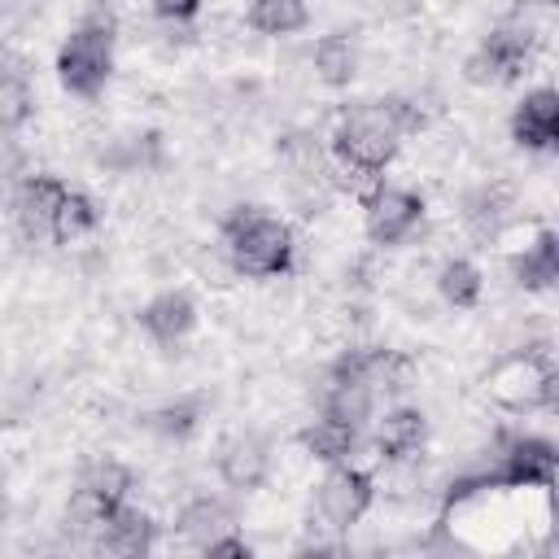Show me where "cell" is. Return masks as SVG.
Returning a JSON list of instances; mask_svg holds the SVG:
<instances>
[{
  "instance_id": "cell-1",
  "label": "cell",
  "mask_w": 559,
  "mask_h": 559,
  "mask_svg": "<svg viewBox=\"0 0 559 559\" xmlns=\"http://www.w3.org/2000/svg\"><path fill=\"white\" fill-rule=\"evenodd\" d=\"M424 109L411 96H367L341 109L332 127V157L341 170L358 175L362 183L384 179V170L397 162L402 144L424 131Z\"/></svg>"
},
{
  "instance_id": "cell-2",
  "label": "cell",
  "mask_w": 559,
  "mask_h": 559,
  "mask_svg": "<svg viewBox=\"0 0 559 559\" xmlns=\"http://www.w3.org/2000/svg\"><path fill=\"white\" fill-rule=\"evenodd\" d=\"M218 236H223L227 266L240 280H284L297 266V236H293V227L280 214L262 210V205H236L218 223Z\"/></svg>"
},
{
  "instance_id": "cell-3",
  "label": "cell",
  "mask_w": 559,
  "mask_h": 559,
  "mask_svg": "<svg viewBox=\"0 0 559 559\" xmlns=\"http://www.w3.org/2000/svg\"><path fill=\"white\" fill-rule=\"evenodd\" d=\"M559 450L542 432H502L493 445V463L480 472H467L450 485L445 507L480 493V489H550L555 485Z\"/></svg>"
},
{
  "instance_id": "cell-4",
  "label": "cell",
  "mask_w": 559,
  "mask_h": 559,
  "mask_svg": "<svg viewBox=\"0 0 559 559\" xmlns=\"http://www.w3.org/2000/svg\"><path fill=\"white\" fill-rule=\"evenodd\" d=\"M485 397L498 411L511 415H537L559 406V367L546 341H528L511 354H502L485 376H480Z\"/></svg>"
},
{
  "instance_id": "cell-5",
  "label": "cell",
  "mask_w": 559,
  "mask_h": 559,
  "mask_svg": "<svg viewBox=\"0 0 559 559\" xmlns=\"http://www.w3.org/2000/svg\"><path fill=\"white\" fill-rule=\"evenodd\" d=\"M118 57V26L109 13H87L70 26V35L57 48V83L74 100H96L114 79Z\"/></svg>"
},
{
  "instance_id": "cell-6",
  "label": "cell",
  "mask_w": 559,
  "mask_h": 559,
  "mask_svg": "<svg viewBox=\"0 0 559 559\" xmlns=\"http://www.w3.org/2000/svg\"><path fill=\"white\" fill-rule=\"evenodd\" d=\"M537 61V35L528 26L502 22L489 35H480V44L472 48V57L463 61V79L476 87H507L520 83Z\"/></svg>"
},
{
  "instance_id": "cell-7",
  "label": "cell",
  "mask_w": 559,
  "mask_h": 559,
  "mask_svg": "<svg viewBox=\"0 0 559 559\" xmlns=\"http://www.w3.org/2000/svg\"><path fill=\"white\" fill-rule=\"evenodd\" d=\"M358 201H362V231L380 249L406 245L424 227V218H428V201L415 188H402V183L376 179Z\"/></svg>"
},
{
  "instance_id": "cell-8",
  "label": "cell",
  "mask_w": 559,
  "mask_h": 559,
  "mask_svg": "<svg viewBox=\"0 0 559 559\" xmlns=\"http://www.w3.org/2000/svg\"><path fill=\"white\" fill-rule=\"evenodd\" d=\"M376 502V476L367 467L349 463H332L323 472V480L314 485V511L332 533H349L354 524H362V515Z\"/></svg>"
},
{
  "instance_id": "cell-9",
  "label": "cell",
  "mask_w": 559,
  "mask_h": 559,
  "mask_svg": "<svg viewBox=\"0 0 559 559\" xmlns=\"http://www.w3.org/2000/svg\"><path fill=\"white\" fill-rule=\"evenodd\" d=\"M214 472L231 493H258L266 489L271 472H275V445L266 432H231L218 454H214Z\"/></svg>"
},
{
  "instance_id": "cell-10",
  "label": "cell",
  "mask_w": 559,
  "mask_h": 559,
  "mask_svg": "<svg viewBox=\"0 0 559 559\" xmlns=\"http://www.w3.org/2000/svg\"><path fill=\"white\" fill-rule=\"evenodd\" d=\"M197 297L188 288H162L153 293L140 310H135V328L162 349V354H175L192 332H197Z\"/></svg>"
},
{
  "instance_id": "cell-11",
  "label": "cell",
  "mask_w": 559,
  "mask_h": 559,
  "mask_svg": "<svg viewBox=\"0 0 559 559\" xmlns=\"http://www.w3.org/2000/svg\"><path fill=\"white\" fill-rule=\"evenodd\" d=\"M70 192V183L52 170H26L13 183V223L22 240H48L52 236V214L61 205V197Z\"/></svg>"
},
{
  "instance_id": "cell-12",
  "label": "cell",
  "mask_w": 559,
  "mask_h": 559,
  "mask_svg": "<svg viewBox=\"0 0 559 559\" xmlns=\"http://www.w3.org/2000/svg\"><path fill=\"white\" fill-rule=\"evenodd\" d=\"M507 131H511V144L524 153H555L559 148V92L550 83L528 87L515 100Z\"/></svg>"
},
{
  "instance_id": "cell-13",
  "label": "cell",
  "mask_w": 559,
  "mask_h": 559,
  "mask_svg": "<svg viewBox=\"0 0 559 559\" xmlns=\"http://www.w3.org/2000/svg\"><path fill=\"white\" fill-rule=\"evenodd\" d=\"M428 445V415L419 406H389L371 419V450L380 463H411Z\"/></svg>"
},
{
  "instance_id": "cell-14",
  "label": "cell",
  "mask_w": 559,
  "mask_h": 559,
  "mask_svg": "<svg viewBox=\"0 0 559 559\" xmlns=\"http://www.w3.org/2000/svg\"><path fill=\"white\" fill-rule=\"evenodd\" d=\"M515 214V192L507 183H476L463 197V227L476 245H493Z\"/></svg>"
},
{
  "instance_id": "cell-15",
  "label": "cell",
  "mask_w": 559,
  "mask_h": 559,
  "mask_svg": "<svg viewBox=\"0 0 559 559\" xmlns=\"http://www.w3.org/2000/svg\"><path fill=\"white\" fill-rule=\"evenodd\" d=\"M511 284L524 293H550L559 284V231L555 227H537V236L507 258Z\"/></svg>"
},
{
  "instance_id": "cell-16",
  "label": "cell",
  "mask_w": 559,
  "mask_h": 559,
  "mask_svg": "<svg viewBox=\"0 0 559 559\" xmlns=\"http://www.w3.org/2000/svg\"><path fill=\"white\" fill-rule=\"evenodd\" d=\"M96 550L105 555H148L157 546V520L131 502H122L96 533H92Z\"/></svg>"
},
{
  "instance_id": "cell-17",
  "label": "cell",
  "mask_w": 559,
  "mask_h": 559,
  "mask_svg": "<svg viewBox=\"0 0 559 559\" xmlns=\"http://www.w3.org/2000/svg\"><path fill=\"white\" fill-rule=\"evenodd\" d=\"M231 528H236V511H231V502L218 498V493H197V498L183 502V511L175 515V533H179L188 546H197V550H205L218 533H231Z\"/></svg>"
},
{
  "instance_id": "cell-18",
  "label": "cell",
  "mask_w": 559,
  "mask_h": 559,
  "mask_svg": "<svg viewBox=\"0 0 559 559\" xmlns=\"http://www.w3.org/2000/svg\"><path fill=\"white\" fill-rule=\"evenodd\" d=\"M205 411H210V397L205 393H179V397L144 411L140 424L153 437H162V441H192L201 432V424H205Z\"/></svg>"
},
{
  "instance_id": "cell-19",
  "label": "cell",
  "mask_w": 559,
  "mask_h": 559,
  "mask_svg": "<svg viewBox=\"0 0 559 559\" xmlns=\"http://www.w3.org/2000/svg\"><path fill=\"white\" fill-rule=\"evenodd\" d=\"M358 39L349 31H328L314 39V52H310V66H314V79L332 92H345L354 79H358Z\"/></svg>"
},
{
  "instance_id": "cell-20",
  "label": "cell",
  "mask_w": 559,
  "mask_h": 559,
  "mask_svg": "<svg viewBox=\"0 0 559 559\" xmlns=\"http://www.w3.org/2000/svg\"><path fill=\"white\" fill-rule=\"evenodd\" d=\"M362 437H367V432H358V428H349V424H341V419L314 415V419H310V424L297 432V445H301V450H306L314 463L332 467V463H349V459L358 454Z\"/></svg>"
},
{
  "instance_id": "cell-21",
  "label": "cell",
  "mask_w": 559,
  "mask_h": 559,
  "mask_svg": "<svg viewBox=\"0 0 559 559\" xmlns=\"http://www.w3.org/2000/svg\"><path fill=\"white\" fill-rule=\"evenodd\" d=\"M100 223H105V210H100V201L92 197V192H83V188H70L66 197H61V205H57V214H52V245H61V249H70V245H79V240H87V236H96L100 231Z\"/></svg>"
},
{
  "instance_id": "cell-22",
  "label": "cell",
  "mask_w": 559,
  "mask_h": 559,
  "mask_svg": "<svg viewBox=\"0 0 559 559\" xmlns=\"http://www.w3.org/2000/svg\"><path fill=\"white\" fill-rule=\"evenodd\" d=\"M245 26L266 39H288L310 26V4L306 0H249L245 4Z\"/></svg>"
},
{
  "instance_id": "cell-23",
  "label": "cell",
  "mask_w": 559,
  "mask_h": 559,
  "mask_svg": "<svg viewBox=\"0 0 559 559\" xmlns=\"http://www.w3.org/2000/svg\"><path fill=\"white\" fill-rule=\"evenodd\" d=\"M437 297L450 310H476L485 297V271L472 258H445L437 266Z\"/></svg>"
},
{
  "instance_id": "cell-24",
  "label": "cell",
  "mask_w": 559,
  "mask_h": 559,
  "mask_svg": "<svg viewBox=\"0 0 559 559\" xmlns=\"http://www.w3.org/2000/svg\"><path fill=\"white\" fill-rule=\"evenodd\" d=\"M74 485H83V489H92L109 511H118L127 498H131V489H135V476H131V467L127 463H118V459H109V454H100V459H92V463H83V472H79V480Z\"/></svg>"
},
{
  "instance_id": "cell-25",
  "label": "cell",
  "mask_w": 559,
  "mask_h": 559,
  "mask_svg": "<svg viewBox=\"0 0 559 559\" xmlns=\"http://www.w3.org/2000/svg\"><path fill=\"white\" fill-rule=\"evenodd\" d=\"M35 118V92L22 74L0 70V135H17Z\"/></svg>"
},
{
  "instance_id": "cell-26",
  "label": "cell",
  "mask_w": 559,
  "mask_h": 559,
  "mask_svg": "<svg viewBox=\"0 0 559 559\" xmlns=\"http://www.w3.org/2000/svg\"><path fill=\"white\" fill-rule=\"evenodd\" d=\"M26 175V153L17 148L13 135H0V188H13Z\"/></svg>"
},
{
  "instance_id": "cell-27",
  "label": "cell",
  "mask_w": 559,
  "mask_h": 559,
  "mask_svg": "<svg viewBox=\"0 0 559 559\" xmlns=\"http://www.w3.org/2000/svg\"><path fill=\"white\" fill-rule=\"evenodd\" d=\"M201 555H210V559H249V555H253V546L231 528V533H218Z\"/></svg>"
},
{
  "instance_id": "cell-28",
  "label": "cell",
  "mask_w": 559,
  "mask_h": 559,
  "mask_svg": "<svg viewBox=\"0 0 559 559\" xmlns=\"http://www.w3.org/2000/svg\"><path fill=\"white\" fill-rule=\"evenodd\" d=\"M148 4H153V13L162 22H192L205 0H148Z\"/></svg>"
},
{
  "instance_id": "cell-29",
  "label": "cell",
  "mask_w": 559,
  "mask_h": 559,
  "mask_svg": "<svg viewBox=\"0 0 559 559\" xmlns=\"http://www.w3.org/2000/svg\"><path fill=\"white\" fill-rule=\"evenodd\" d=\"M9 515H13V502H9V489H4V480H0V528L9 524Z\"/></svg>"
}]
</instances>
